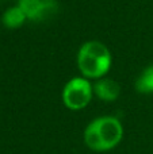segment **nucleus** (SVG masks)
<instances>
[{
	"mask_svg": "<svg viewBox=\"0 0 153 154\" xmlns=\"http://www.w3.org/2000/svg\"><path fill=\"white\" fill-rule=\"evenodd\" d=\"M26 22H27L26 15H24V12L20 10V7H19L18 4L12 5V7H8L2 15L3 26L10 30L19 29V27H22Z\"/></svg>",
	"mask_w": 153,
	"mask_h": 154,
	"instance_id": "6",
	"label": "nucleus"
},
{
	"mask_svg": "<svg viewBox=\"0 0 153 154\" xmlns=\"http://www.w3.org/2000/svg\"><path fill=\"white\" fill-rule=\"evenodd\" d=\"M134 88L138 93H142V95L153 93V64L144 68L142 72L138 75L134 82Z\"/></svg>",
	"mask_w": 153,
	"mask_h": 154,
	"instance_id": "7",
	"label": "nucleus"
},
{
	"mask_svg": "<svg viewBox=\"0 0 153 154\" xmlns=\"http://www.w3.org/2000/svg\"><path fill=\"white\" fill-rule=\"evenodd\" d=\"M76 65L80 76L96 81L108 75L113 65V56L107 45L100 41L91 39L79 48Z\"/></svg>",
	"mask_w": 153,
	"mask_h": 154,
	"instance_id": "2",
	"label": "nucleus"
},
{
	"mask_svg": "<svg viewBox=\"0 0 153 154\" xmlns=\"http://www.w3.org/2000/svg\"><path fill=\"white\" fill-rule=\"evenodd\" d=\"M121 95V85L110 77H103L94 82V96L105 103H113Z\"/></svg>",
	"mask_w": 153,
	"mask_h": 154,
	"instance_id": "5",
	"label": "nucleus"
},
{
	"mask_svg": "<svg viewBox=\"0 0 153 154\" xmlns=\"http://www.w3.org/2000/svg\"><path fill=\"white\" fill-rule=\"evenodd\" d=\"M94 97V84L83 76L72 77L61 91V101L69 111H81Z\"/></svg>",
	"mask_w": 153,
	"mask_h": 154,
	"instance_id": "3",
	"label": "nucleus"
},
{
	"mask_svg": "<svg viewBox=\"0 0 153 154\" xmlns=\"http://www.w3.org/2000/svg\"><path fill=\"white\" fill-rule=\"evenodd\" d=\"M16 4L24 12L27 20L34 23L49 20L58 12V3L56 0H18Z\"/></svg>",
	"mask_w": 153,
	"mask_h": 154,
	"instance_id": "4",
	"label": "nucleus"
},
{
	"mask_svg": "<svg viewBox=\"0 0 153 154\" xmlns=\"http://www.w3.org/2000/svg\"><path fill=\"white\" fill-rule=\"evenodd\" d=\"M125 135L123 125L117 116L102 115L92 119L83 131V142L96 153L111 152L119 146Z\"/></svg>",
	"mask_w": 153,
	"mask_h": 154,
	"instance_id": "1",
	"label": "nucleus"
}]
</instances>
